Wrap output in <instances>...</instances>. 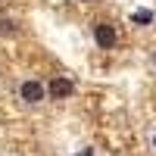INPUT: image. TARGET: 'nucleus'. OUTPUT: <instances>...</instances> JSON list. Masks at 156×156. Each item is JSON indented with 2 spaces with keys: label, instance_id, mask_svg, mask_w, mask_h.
Returning a JSON list of instances; mask_svg holds the SVG:
<instances>
[{
  "label": "nucleus",
  "instance_id": "f257e3e1",
  "mask_svg": "<svg viewBox=\"0 0 156 156\" xmlns=\"http://www.w3.org/2000/svg\"><path fill=\"white\" fill-rule=\"evenodd\" d=\"M94 41H97L100 50H112L115 41H119V34H115V28H112L109 22H100L97 28H94Z\"/></svg>",
  "mask_w": 156,
  "mask_h": 156
},
{
  "label": "nucleus",
  "instance_id": "f03ea898",
  "mask_svg": "<svg viewBox=\"0 0 156 156\" xmlns=\"http://www.w3.org/2000/svg\"><path fill=\"white\" fill-rule=\"evenodd\" d=\"M19 94H22V100H25V103H37V100H44V87L37 84V81H22Z\"/></svg>",
  "mask_w": 156,
  "mask_h": 156
},
{
  "label": "nucleus",
  "instance_id": "7ed1b4c3",
  "mask_svg": "<svg viewBox=\"0 0 156 156\" xmlns=\"http://www.w3.org/2000/svg\"><path fill=\"white\" fill-rule=\"evenodd\" d=\"M50 94H53L56 100H66L75 94V84L69 81V78H53V84H50Z\"/></svg>",
  "mask_w": 156,
  "mask_h": 156
},
{
  "label": "nucleus",
  "instance_id": "20e7f679",
  "mask_svg": "<svg viewBox=\"0 0 156 156\" xmlns=\"http://www.w3.org/2000/svg\"><path fill=\"white\" fill-rule=\"evenodd\" d=\"M156 16H153V9H137V12H131V22L134 25H150Z\"/></svg>",
  "mask_w": 156,
  "mask_h": 156
},
{
  "label": "nucleus",
  "instance_id": "39448f33",
  "mask_svg": "<svg viewBox=\"0 0 156 156\" xmlns=\"http://www.w3.org/2000/svg\"><path fill=\"white\" fill-rule=\"evenodd\" d=\"M3 31H12V22H9V19H6V22L0 19V34H3Z\"/></svg>",
  "mask_w": 156,
  "mask_h": 156
},
{
  "label": "nucleus",
  "instance_id": "423d86ee",
  "mask_svg": "<svg viewBox=\"0 0 156 156\" xmlns=\"http://www.w3.org/2000/svg\"><path fill=\"white\" fill-rule=\"evenodd\" d=\"M75 156H94V150L87 147V150H81V153H75Z\"/></svg>",
  "mask_w": 156,
  "mask_h": 156
},
{
  "label": "nucleus",
  "instance_id": "0eeeda50",
  "mask_svg": "<svg viewBox=\"0 0 156 156\" xmlns=\"http://www.w3.org/2000/svg\"><path fill=\"white\" fill-rule=\"evenodd\" d=\"M153 147H156V134H153Z\"/></svg>",
  "mask_w": 156,
  "mask_h": 156
},
{
  "label": "nucleus",
  "instance_id": "6e6552de",
  "mask_svg": "<svg viewBox=\"0 0 156 156\" xmlns=\"http://www.w3.org/2000/svg\"><path fill=\"white\" fill-rule=\"evenodd\" d=\"M153 62H156V59H153Z\"/></svg>",
  "mask_w": 156,
  "mask_h": 156
}]
</instances>
